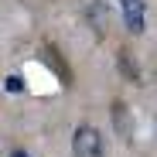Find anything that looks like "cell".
<instances>
[{
  "label": "cell",
  "instance_id": "cell-6",
  "mask_svg": "<svg viewBox=\"0 0 157 157\" xmlns=\"http://www.w3.org/2000/svg\"><path fill=\"white\" fill-rule=\"evenodd\" d=\"M7 89H14V92H21V89H24V82H21V78H7Z\"/></svg>",
  "mask_w": 157,
  "mask_h": 157
},
{
  "label": "cell",
  "instance_id": "cell-4",
  "mask_svg": "<svg viewBox=\"0 0 157 157\" xmlns=\"http://www.w3.org/2000/svg\"><path fill=\"white\" fill-rule=\"evenodd\" d=\"M113 123H116V130L123 137H130V120H126V106L123 102H113Z\"/></svg>",
  "mask_w": 157,
  "mask_h": 157
},
{
  "label": "cell",
  "instance_id": "cell-7",
  "mask_svg": "<svg viewBox=\"0 0 157 157\" xmlns=\"http://www.w3.org/2000/svg\"><path fill=\"white\" fill-rule=\"evenodd\" d=\"M10 157H31V154H28V150H21V147H17V150H10Z\"/></svg>",
  "mask_w": 157,
  "mask_h": 157
},
{
  "label": "cell",
  "instance_id": "cell-5",
  "mask_svg": "<svg viewBox=\"0 0 157 157\" xmlns=\"http://www.w3.org/2000/svg\"><path fill=\"white\" fill-rule=\"evenodd\" d=\"M96 21V31L106 34V7L102 4H89V24Z\"/></svg>",
  "mask_w": 157,
  "mask_h": 157
},
{
  "label": "cell",
  "instance_id": "cell-1",
  "mask_svg": "<svg viewBox=\"0 0 157 157\" xmlns=\"http://www.w3.org/2000/svg\"><path fill=\"white\" fill-rule=\"evenodd\" d=\"M72 154L75 157H106V140H102L99 126L78 123L75 133H72Z\"/></svg>",
  "mask_w": 157,
  "mask_h": 157
},
{
  "label": "cell",
  "instance_id": "cell-2",
  "mask_svg": "<svg viewBox=\"0 0 157 157\" xmlns=\"http://www.w3.org/2000/svg\"><path fill=\"white\" fill-rule=\"evenodd\" d=\"M120 7H123V21H126V28L133 31V34H140L144 28H147V21H144V0H120Z\"/></svg>",
  "mask_w": 157,
  "mask_h": 157
},
{
  "label": "cell",
  "instance_id": "cell-3",
  "mask_svg": "<svg viewBox=\"0 0 157 157\" xmlns=\"http://www.w3.org/2000/svg\"><path fill=\"white\" fill-rule=\"evenodd\" d=\"M116 65H120V72L130 78V82H137V78H140V72H137V62H133V55H130L126 48H123V51H116Z\"/></svg>",
  "mask_w": 157,
  "mask_h": 157
}]
</instances>
